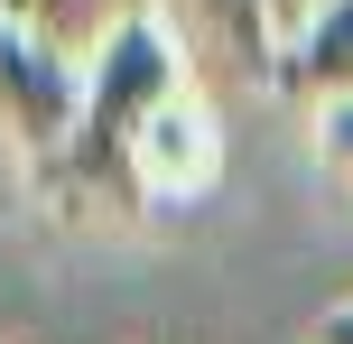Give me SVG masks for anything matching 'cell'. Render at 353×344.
<instances>
[{
    "instance_id": "cell-1",
    "label": "cell",
    "mask_w": 353,
    "mask_h": 344,
    "mask_svg": "<svg viewBox=\"0 0 353 344\" xmlns=\"http://www.w3.org/2000/svg\"><path fill=\"white\" fill-rule=\"evenodd\" d=\"M176 93H186V47L168 37V19H140V28L84 74V112H74L65 149L37 159L47 205L140 223L149 214V196H140V130L159 121V103H176Z\"/></svg>"
},
{
    "instance_id": "cell-2",
    "label": "cell",
    "mask_w": 353,
    "mask_h": 344,
    "mask_svg": "<svg viewBox=\"0 0 353 344\" xmlns=\"http://www.w3.org/2000/svg\"><path fill=\"white\" fill-rule=\"evenodd\" d=\"M307 19H316V0H168V37L232 65L242 84H279Z\"/></svg>"
},
{
    "instance_id": "cell-3",
    "label": "cell",
    "mask_w": 353,
    "mask_h": 344,
    "mask_svg": "<svg viewBox=\"0 0 353 344\" xmlns=\"http://www.w3.org/2000/svg\"><path fill=\"white\" fill-rule=\"evenodd\" d=\"M74 112H84V65L47 56L28 28L0 19V130H10L28 159H56L65 130H74Z\"/></svg>"
},
{
    "instance_id": "cell-4",
    "label": "cell",
    "mask_w": 353,
    "mask_h": 344,
    "mask_svg": "<svg viewBox=\"0 0 353 344\" xmlns=\"http://www.w3.org/2000/svg\"><path fill=\"white\" fill-rule=\"evenodd\" d=\"M214 177H223V130H214L205 93L186 84L176 103H159V121L140 130V196H149V214H159V205H195Z\"/></svg>"
},
{
    "instance_id": "cell-5",
    "label": "cell",
    "mask_w": 353,
    "mask_h": 344,
    "mask_svg": "<svg viewBox=\"0 0 353 344\" xmlns=\"http://www.w3.org/2000/svg\"><path fill=\"white\" fill-rule=\"evenodd\" d=\"M0 19L28 28L47 56H65V65L93 74L130 28H140V19H159V0H0Z\"/></svg>"
},
{
    "instance_id": "cell-6",
    "label": "cell",
    "mask_w": 353,
    "mask_h": 344,
    "mask_svg": "<svg viewBox=\"0 0 353 344\" xmlns=\"http://www.w3.org/2000/svg\"><path fill=\"white\" fill-rule=\"evenodd\" d=\"M279 93H307V103H344L353 93V0H325L307 19V37L279 65Z\"/></svg>"
},
{
    "instance_id": "cell-7",
    "label": "cell",
    "mask_w": 353,
    "mask_h": 344,
    "mask_svg": "<svg viewBox=\"0 0 353 344\" xmlns=\"http://www.w3.org/2000/svg\"><path fill=\"white\" fill-rule=\"evenodd\" d=\"M316 159L353 186V93H344V103H316Z\"/></svg>"
},
{
    "instance_id": "cell-8",
    "label": "cell",
    "mask_w": 353,
    "mask_h": 344,
    "mask_svg": "<svg viewBox=\"0 0 353 344\" xmlns=\"http://www.w3.org/2000/svg\"><path fill=\"white\" fill-rule=\"evenodd\" d=\"M316 344H353V298H344L335 316H316Z\"/></svg>"
},
{
    "instance_id": "cell-9",
    "label": "cell",
    "mask_w": 353,
    "mask_h": 344,
    "mask_svg": "<svg viewBox=\"0 0 353 344\" xmlns=\"http://www.w3.org/2000/svg\"><path fill=\"white\" fill-rule=\"evenodd\" d=\"M316 10H325V0H316Z\"/></svg>"
}]
</instances>
